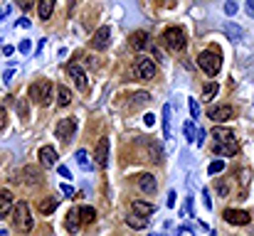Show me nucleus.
Here are the masks:
<instances>
[{
    "label": "nucleus",
    "instance_id": "1",
    "mask_svg": "<svg viewBox=\"0 0 254 236\" xmlns=\"http://www.w3.org/2000/svg\"><path fill=\"white\" fill-rule=\"evenodd\" d=\"M210 138H212V150L217 155L230 157V155H237L240 153V143H237V138L227 128H212Z\"/></svg>",
    "mask_w": 254,
    "mask_h": 236
},
{
    "label": "nucleus",
    "instance_id": "2",
    "mask_svg": "<svg viewBox=\"0 0 254 236\" xmlns=\"http://www.w3.org/2000/svg\"><path fill=\"white\" fill-rule=\"evenodd\" d=\"M197 64H200V69H202L207 77H215V74L220 72V67H222V54H220V49H217V47H210V49L200 52Z\"/></svg>",
    "mask_w": 254,
    "mask_h": 236
},
{
    "label": "nucleus",
    "instance_id": "3",
    "mask_svg": "<svg viewBox=\"0 0 254 236\" xmlns=\"http://www.w3.org/2000/svg\"><path fill=\"white\" fill-rule=\"evenodd\" d=\"M52 81L50 79H37L30 89H27V94H30V101H35V103H40V106H50L52 103Z\"/></svg>",
    "mask_w": 254,
    "mask_h": 236
},
{
    "label": "nucleus",
    "instance_id": "4",
    "mask_svg": "<svg viewBox=\"0 0 254 236\" xmlns=\"http://www.w3.org/2000/svg\"><path fill=\"white\" fill-rule=\"evenodd\" d=\"M12 224H15V229L22 232V234L32 232V214H30L27 202H17V204L12 207Z\"/></svg>",
    "mask_w": 254,
    "mask_h": 236
},
{
    "label": "nucleus",
    "instance_id": "5",
    "mask_svg": "<svg viewBox=\"0 0 254 236\" xmlns=\"http://www.w3.org/2000/svg\"><path fill=\"white\" fill-rule=\"evenodd\" d=\"M163 42H166V47L175 49V52L185 49V45H188L185 30H183V27H168V30L163 32Z\"/></svg>",
    "mask_w": 254,
    "mask_h": 236
},
{
    "label": "nucleus",
    "instance_id": "6",
    "mask_svg": "<svg viewBox=\"0 0 254 236\" xmlns=\"http://www.w3.org/2000/svg\"><path fill=\"white\" fill-rule=\"evenodd\" d=\"M133 74L138 79H153L156 77V64L151 57H138L133 62Z\"/></svg>",
    "mask_w": 254,
    "mask_h": 236
},
{
    "label": "nucleus",
    "instance_id": "7",
    "mask_svg": "<svg viewBox=\"0 0 254 236\" xmlns=\"http://www.w3.org/2000/svg\"><path fill=\"white\" fill-rule=\"evenodd\" d=\"M74 133H77V121H74V118H62V121L57 123V128H55V136H57L62 143H69Z\"/></svg>",
    "mask_w": 254,
    "mask_h": 236
},
{
    "label": "nucleus",
    "instance_id": "8",
    "mask_svg": "<svg viewBox=\"0 0 254 236\" xmlns=\"http://www.w3.org/2000/svg\"><path fill=\"white\" fill-rule=\"evenodd\" d=\"M222 217H225V222H227V224H235V227H245V224H250V222H252V214H250V212H245V209H227Z\"/></svg>",
    "mask_w": 254,
    "mask_h": 236
},
{
    "label": "nucleus",
    "instance_id": "9",
    "mask_svg": "<svg viewBox=\"0 0 254 236\" xmlns=\"http://www.w3.org/2000/svg\"><path fill=\"white\" fill-rule=\"evenodd\" d=\"M109 40H111V30H109V27H99V30L94 32V37H91V47H94L96 52H104V49L109 47Z\"/></svg>",
    "mask_w": 254,
    "mask_h": 236
},
{
    "label": "nucleus",
    "instance_id": "10",
    "mask_svg": "<svg viewBox=\"0 0 254 236\" xmlns=\"http://www.w3.org/2000/svg\"><path fill=\"white\" fill-rule=\"evenodd\" d=\"M94 162H96L99 167H106V165H109V138H99L96 153H94Z\"/></svg>",
    "mask_w": 254,
    "mask_h": 236
},
{
    "label": "nucleus",
    "instance_id": "11",
    "mask_svg": "<svg viewBox=\"0 0 254 236\" xmlns=\"http://www.w3.org/2000/svg\"><path fill=\"white\" fill-rule=\"evenodd\" d=\"M40 165H42V167H55V165H60V155H57V150H55L52 145L40 148Z\"/></svg>",
    "mask_w": 254,
    "mask_h": 236
},
{
    "label": "nucleus",
    "instance_id": "12",
    "mask_svg": "<svg viewBox=\"0 0 254 236\" xmlns=\"http://www.w3.org/2000/svg\"><path fill=\"white\" fill-rule=\"evenodd\" d=\"M67 74L72 77V81H74V86H77V89L86 91L89 81H86V74L82 72V67H77V64H69V67H67Z\"/></svg>",
    "mask_w": 254,
    "mask_h": 236
},
{
    "label": "nucleus",
    "instance_id": "13",
    "mask_svg": "<svg viewBox=\"0 0 254 236\" xmlns=\"http://www.w3.org/2000/svg\"><path fill=\"white\" fill-rule=\"evenodd\" d=\"M232 116H235V111H232L230 106H217V108L210 111V118L217 121V123H225V121H230Z\"/></svg>",
    "mask_w": 254,
    "mask_h": 236
},
{
    "label": "nucleus",
    "instance_id": "14",
    "mask_svg": "<svg viewBox=\"0 0 254 236\" xmlns=\"http://www.w3.org/2000/svg\"><path fill=\"white\" fill-rule=\"evenodd\" d=\"M138 187H141V192L153 194V192L158 189V182H156V177H153V175H141V177H138Z\"/></svg>",
    "mask_w": 254,
    "mask_h": 236
},
{
    "label": "nucleus",
    "instance_id": "15",
    "mask_svg": "<svg viewBox=\"0 0 254 236\" xmlns=\"http://www.w3.org/2000/svg\"><path fill=\"white\" fill-rule=\"evenodd\" d=\"M131 212H136V214H141V217H151V214L156 212V207H153V204H148V202L136 199V202L131 204Z\"/></svg>",
    "mask_w": 254,
    "mask_h": 236
},
{
    "label": "nucleus",
    "instance_id": "16",
    "mask_svg": "<svg viewBox=\"0 0 254 236\" xmlns=\"http://www.w3.org/2000/svg\"><path fill=\"white\" fill-rule=\"evenodd\" d=\"M126 224H128L131 229H146V227H148V217H141V214L131 212V214L126 217Z\"/></svg>",
    "mask_w": 254,
    "mask_h": 236
},
{
    "label": "nucleus",
    "instance_id": "17",
    "mask_svg": "<svg viewBox=\"0 0 254 236\" xmlns=\"http://www.w3.org/2000/svg\"><path fill=\"white\" fill-rule=\"evenodd\" d=\"M12 212V194L7 189L0 192V217H7Z\"/></svg>",
    "mask_w": 254,
    "mask_h": 236
},
{
    "label": "nucleus",
    "instance_id": "18",
    "mask_svg": "<svg viewBox=\"0 0 254 236\" xmlns=\"http://www.w3.org/2000/svg\"><path fill=\"white\" fill-rule=\"evenodd\" d=\"M131 45L136 47V49H146L151 42H148V32H143V30H138V32H133L131 35Z\"/></svg>",
    "mask_w": 254,
    "mask_h": 236
},
{
    "label": "nucleus",
    "instance_id": "19",
    "mask_svg": "<svg viewBox=\"0 0 254 236\" xmlns=\"http://www.w3.org/2000/svg\"><path fill=\"white\" fill-rule=\"evenodd\" d=\"M57 204H60V197H45V199L40 202V212H42V214H52V212L57 209Z\"/></svg>",
    "mask_w": 254,
    "mask_h": 236
},
{
    "label": "nucleus",
    "instance_id": "20",
    "mask_svg": "<svg viewBox=\"0 0 254 236\" xmlns=\"http://www.w3.org/2000/svg\"><path fill=\"white\" fill-rule=\"evenodd\" d=\"M79 224H82L79 222V209H69L67 212V229L74 234V232H79Z\"/></svg>",
    "mask_w": 254,
    "mask_h": 236
},
{
    "label": "nucleus",
    "instance_id": "21",
    "mask_svg": "<svg viewBox=\"0 0 254 236\" xmlns=\"http://www.w3.org/2000/svg\"><path fill=\"white\" fill-rule=\"evenodd\" d=\"M57 103L60 106H69L72 103V91L67 86H57Z\"/></svg>",
    "mask_w": 254,
    "mask_h": 236
},
{
    "label": "nucleus",
    "instance_id": "22",
    "mask_svg": "<svg viewBox=\"0 0 254 236\" xmlns=\"http://www.w3.org/2000/svg\"><path fill=\"white\" fill-rule=\"evenodd\" d=\"M37 10H40V17H42V20H50V15H52V10H55V0H40Z\"/></svg>",
    "mask_w": 254,
    "mask_h": 236
},
{
    "label": "nucleus",
    "instance_id": "23",
    "mask_svg": "<svg viewBox=\"0 0 254 236\" xmlns=\"http://www.w3.org/2000/svg\"><path fill=\"white\" fill-rule=\"evenodd\" d=\"M183 133H185V141H188V143H195V138H197V126H195V121H188V123L183 126Z\"/></svg>",
    "mask_w": 254,
    "mask_h": 236
},
{
    "label": "nucleus",
    "instance_id": "24",
    "mask_svg": "<svg viewBox=\"0 0 254 236\" xmlns=\"http://www.w3.org/2000/svg\"><path fill=\"white\" fill-rule=\"evenodd\" d=\"M94 219H96V212L91 207H79V222L82 224H91Z\"/></svg>",
    "mask_w": 254,
    "mask_h": 236
},
{
    "label": "nucleus",
    "instance_id": "25",
    "mask_svg": "<svg viewBox=\"0 0 254 236\" xmlns=\"http://www.w3.org/2000/svg\"><path fill=\"white\" fill-rule=\"evenodd\" d=\"M170 116H173V108H170V103L163 106V133H166V138H170Z\"/></svg>",
    "mask_w": 254,
    "mask_h": 236
},
{
    "label": "nucleus",
    "instance_id": "26",
    "mask_svg": "<svg viewBox=\"0 0 254 236\" xmlns=\"http://www.w3.org/2000/svg\"><path fill=\"white\" fill-rule=\"evenodd\" d=\"M77 165L82 167V170H91V160H89V153L86 150H77Z\"/></svg>",
    "mask_w": 254,
    "mask_h": 236
},
{
    "label": "nucleus",
    "instance_id": "27",
    "mask_svg": "<svg viewBox=\"0 0 254 236\" xmlns=\"http://www.w3.org/2000/svg\"><path fill=\"white\" fill-rule=\"evenodd\" d=\"M215 94H217V84H215V81H210V84H205V89H202V96H205V98L210 101V98H212Z\"/></svg>",
    "mask_w": 254,
    "mask_h": 236
},
{
    "label": "nucleus",
    "instance_id": "28",
    "mask_svg": "<svg viewBox=\"0 0 254 236\" xmlns=\"http://www.w3.org/2000/svg\"><path fill=\"white\" fill-rule=\"evenodd\" d=\"M222 170H225V162H222V160H212V162H210V167H207V172H210V175H220Z\"/></svg>",
    "mask_w": 254,
    "mask_h": 236
},
{
    "label": "nucleus",
    "instance_id": "29",
    "mask_svg": "<svg viewBox=\"0 0 254 236\" xmlns=\"http://www.w3.org/2000/svg\"><path fill=\"white\" fill-rule=\"evenodd\" d=\"M188 106H190V116H192V118H197V116H200V106H197V101H195V98H190V101H188Z\"/></svg>",
    "mask_w": 254,
    "mask_h": 236
},
{
    "label": "nucleus",
    "instance_id": "30",
    "mask_svg": "<svg viewBox=\"0 0 254 236\" xmlns=\"http://www.w3.org/2000/svg\"><path fill=\"white\" fill-rule=\"evenodd\" d=\"M25 172H27V177H30L27 182H32V185H37V182H40V172H37V170H30V167H27Z\"/></svg>",
    "mask_w": 254,
    "mask_h": 236
},
{
    "label": "nucleus",
    "instance_id": "31",
    "mask_svg": "<svg viewBox=\"0 0 254 236\" xmlns=\"http://www.w3.org/2000/svg\"><path fill=\"white\" fill-rule=\"evenodd\" d=\"M5 126H7V111H5V108H0V133L5 131Z\"/></svg>",
    "mask_w": 254,
    "mask_h": 236
},
{
    "label": "nucleus",
    "instance_id": "32",
    "mask_svg": "<svg viewBox=\"0 0 254 236\" xmlns=\"http://www.w3.org/2000/svg\"><path fill=\"white\" fill-rule=\"evenodd\" d=\"M225 12H227V15H235V12H237V2H232V0L225 2Z\"/></svg>",
    "mask_w": 254,
    "mask_h": 236
},
{
    "label": "nucleus",
    "instance_id": "33",
    "mask_svg": "<svg viewBox=\"0 0 254 236\" xmlns=\"http://www.w3.org/2000/svg\"><path fill=\"white\" fill-rule=\"evenodd\" d=\"M62 194L72 199V197H74V187H72V185H62Z\"/></svg>",
    "mask_w": 254,
    "mask_h": 236
},
{
    "label": "nucleus",
    "instance_id": "34",
    "mask_svg": "<svg viewBox=\"0 0 254 236\" xmlns=\"http://www.w3.org/2000/svg\"><path fill=\"white\" fill-rule=\"evenodd\" d=\"M17 49H20V52H22V54H27V52H30V40H22V42H20V47H17Z\"/></svg>",
    "mask_w": 254,
    "mask_h": 236
},
{
    "label": "nucleus",
    "instance_id": "35",
    "mask_svg": "<svg viewBox=\"0 0 254 236\" xmlns=\"http://www.w3.org/2000/svg\"><path fill=\"white\" fill-rule=\"evenodd\" d=\"M57 172H60L62 177H72V175H69V170H67L64 165H57Z\"/></svg>",
    "mask_w": 254,
    "mask_h": 236
},
{
    "label": "nucleus",
    "instance_id": "36",
    "mask_svg": "<svg viewBox=\"0 0 254 236\" xmlns=\"http://www.w3.org/2000/svg\"><path fill=\"white\" fill-rule=\"evenodd\" d=\"M227 35H232V37H240V30H237L235 25H232V27L227 25Z\"/></svg>",
    "mask_w": 254,
    "mask_h": 236
},
{
    "label": "nucleus",
    "instance_id": "37",
    "mask_svg": "<svg viewBox=\"0 0 254 236\" xmlns=\"http://www.w3.org/2000/svg\"><path fill=\"white\" fill-rule=\"evenodd\" d=\"M143 121H146V126H153V123H156V116H153V113H146Z\"/></svg>",
    "mask_w": 254,
    "mask_h": 236
},
{
    "label": "nucleus",
    "instance_id": "38",
    "mask_svg": "<svg viewBox=\"0 0 254 236\" xmlns=\"http://www.w3.org/2000/svg\"><path fill=\"white\" fill-rule=\"evenodd\" d=\"M247 15L254 17V0H247Z\"/></svg>",
    "mask_w": 254,
    "mask_h": 236
},
{
    "label": "nucleus",
    "instance_id": "39",
    "mask_svg": "<svg viewBox=\"0 0 254 236\" xmlns=\"http://www.w3.org/2000/svg\"><path fill=\"white\" fill-rule=\"evenodd\" d=\"M5 84H10V81H12V69H7V72H5Z\"/></svg>",
    "mask_w": 254,
    "mask_h": 236
},
{
    "label": "nucleus",
    "instance_id": "40",
    "mask_svg": "<svg viewBox=\"0 0 254 236\" xmlns=\"http://www.w3.org/2000/svg\"><path fill=\"white\" fill-rule=\"evenodd\" d=\"M168 207H175V192H170L168 194Z\"/></svg>",
    "mask_w": 254,
    "mask_h": 236
},
{
    "label": "nucleus",
    "instance_id": "41",
    "mask_svg": "<svg viewBox=\"0 0 254 236\" xmlns=\"http://www.w3.org/2000/svg\"><path fill=\"white\" fill-rule=\"evenodd\" d=\"M7 12H10V7H2V10H0V20H2V17H5Z\"/></svg>",
    "mask_w": 254,
    "mask_h": 236
},
{
    "label": "nucleus",
    "instance_id": "42",
    "mask_svg": "<svg viewBox=\"0 0 254 236\" xmlns=\"http://www.w3.org/2000/svg\"><path fill=\"white\" fill-rule=\"evenodd\" d=\"M0 236H7V232H5V229H0Z\"/></svg>",
    "mask_w": 254,
    "mask_h": 236
}]
</instances>
